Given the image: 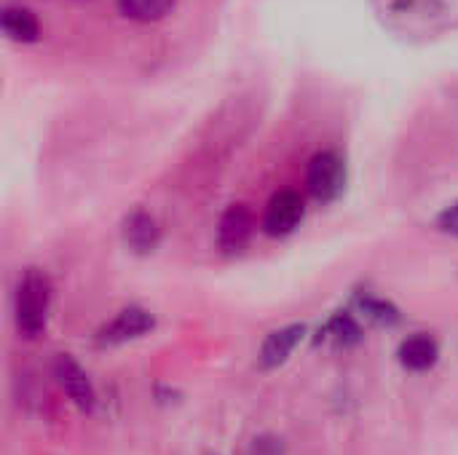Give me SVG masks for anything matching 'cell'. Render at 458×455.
Here are the masks:
<instances>
[{"label":"cell","mask_w":458,"mask_h":455,"mask_svg":"<svg viewBox=\"0 0 458 455\" xmlns=\"http://www.w3.org/2000/svg\"><path fill=\"white\" fill-rule=\"evenodd\" d=\"M255 455H282V445L276 440H255Z\"/></svg>","instance_id":"cell-15"},{"label":"cell","mask_w":458,"mask_h":455,"mask_svg":"<svg viewBox=\"0 0 458 455\" xmlns=\"http://www.w3.org/2000/svg\"><path fill=\"white\" fill-rule=\"evenodd\" d=\"M362 306H365L368 316H373V319H376V322H381V324H392V322H397V311H394L389 303H384V300H365Z\"/></svg>","instance_id":"cell-13"},{"label":"cell","mask_w":458,"mask_h":455,"mask_svg":"<svg viewBox=\"0 0 458 455\" xmlns=\"http://www.w3.org/2000/svg\"><path fill=\"white\" fill-rule=\"evenodd\" d=\"M301 338H303V327L301 324H293V327H284V330L271 333L266 338V343H263V351H260L263 365H268V367L282 365L293 354V349L301 343Z\"/></svg>","instance_id":"cell-10"},{"label":"cell","mask_w":458,"mask_h":455,"mask_svg":"<svg viewBox=\"0 0 458 455\" xmlns=\"http://www.w3.org/2000/svg\"><path fill=\"white\" fill-rule=\"evenodd\" d=\"M54 375L59 381V386L67 392V397L81 408V410H91L94 405V389L89 383V375L70 359V357H59L54 365Z\"/></svg>","instance_id":"cell-5"},{"label":"cell","mask_w":458,"mask_h":455,"mask_svg":"<svg viewBox=\"0 0 458 455\" xmlns=\"http://www.w3.org/2000/svg\"><path fill=\"white\" fill-rule=\"evenodd\" d=\"M174 5L177 0H115L118 13H123L131 21H158Z\"/></svg>","instance_id":"cell-11"},{"label":"cell","mask_w":458,"mask_h":455,"mask_svg":"<svg viewBox=\"0 0 458 455\" xmlns=\"http://www.w3.org/2000/svg\"><path fill=\"white\" fill-rule=\"evenodd\" d=\"M303 215H306V206H303L301 193L279 190L268 201V209H266V217H263V228L271 236H287V233H293L301 225Z\"/></svg>","instance_id":"cell-3"},{"label":"cell","mask_w":458,"mask_h":455,"mask_svg":"<svg viewBox=\"0 0 458 455\" xmlns=\"http://www.w3.org/2000/svg\"><path fill=\"white\" fill-rule=\"evenodd\" d=\"M161 231L158 223L153 220V215L148 212H131L123 223V241L129 244V249L134 252H153L158 247Z\"/></svg>","instance_id":"cell-7"},{"label":"cell","mask_w":458,"mask_h":455,"mask_svg":"<svg viewBox=\"0 0 458 455\" xmlns=\"http://www.w3.org/2000/svg\"><path fill=\"white\" fill-rule=\"evenodd\" d=\"M330 335H335L338 343H357V341H360V327H357V322H354L352 316L344 314V316L333 319Z\"/></svg>","instance_id":"cell-12"},{"label":"cell","mask_w":458,"mask_h":455,"mask_svg":"<svg viewBox=\"0 0 458 455\" xmlns=\"http://www.w3.org/2000/svg\"><path fill=\"white\" fill-rule=\"evenodd\" d=\"M153 327V316L142 308H126L121 311L107 327H105V341L107 343H121V341H129V338H137L142 333H148Z\"/></svg>","instance_id":"cell-8"},{"label":"cell","mask_w":458,"mask_h":455,"mask_svg":"<svg viewBox=\"0 0 458 455\" xmlns=\"http://www.w3.org/2000/svg\"><path fill=\"white\" fill-rule=\"evenodd\" d=\"M255 231V220H252V212L244 206V204H236L231 206L223 220H220V228H217V244L225 249V252H236L242 249L250 236Z\"/></svg>","instance_id":"cell-4"},{"label":"cell","mask_w":458,"mask_h":455,"mask_svg":"<svg viewBox=\"0 0 458 455\" xmlns=\"http://www.w3.org/2000/svg\"><path fill=\"white\" fill-rule=\"evenodd\" d=\"M0 27L3 35L13 43H35L40 38L38 16L24 5H5L0 13Z\"/></svg>","instance_id":"cell-6"},{"label":"cell","mask_w":458,"mask_h":455,"mask_svg":"<svg viewBox=\"0 0 458 455\" xmlns=\"http://www.w3.org/2000/svg\"><path fill=\"white\" fill-rule=\"evenodd\" d=\"M306 188L317 201H333L346 188V164L335 150H322L311 158L306 172Z\"/></svg>","instance_id":"cell-2"},{"label":"cell","mask_w":458,"mask_h":455,"mask_svg":"<svg viewBox=\"0 0 458 455\" xmlns=\"http://www.w3.org/2000/svg\"><path fill=\"white\" fill-rule=\"evenodd\" d=\"M437 357H440V349L429 335H413V338L403 341V346H400V362H403V367H408L413 373H424V370L435 367Z\"/></svg>","instance_id":"cell-9"},{"label":"cell","mask_w":458,"mask_h":455,"mask_svg":"<svg viewBox=\"0 0 458 455\" xmlns=\"http://www.w3.org/2000/svg\"><path fill=\"white\" fill-rule=\"evenodd\" d=\"M48 279L40 271H27L16 292V324L27 338H35L46 327L48 316Z\"/></svg>","instance_id":"cell-1"},{"label":"cell","mask_w":458,"mask_h":455,"mask_svg":"<svg viewBox=\"0 0 458 455\" xmlns=\"http://www.w3.org/2000/svg\"><path fill=\"white\" fill-rule=\"evenodd\" d=\"M437 225L445 231V233H451V236H458V201L456 204H451L443 215H440V220H437Z\"/></svg>","instance_id":"cell-14"}]
</instances>
